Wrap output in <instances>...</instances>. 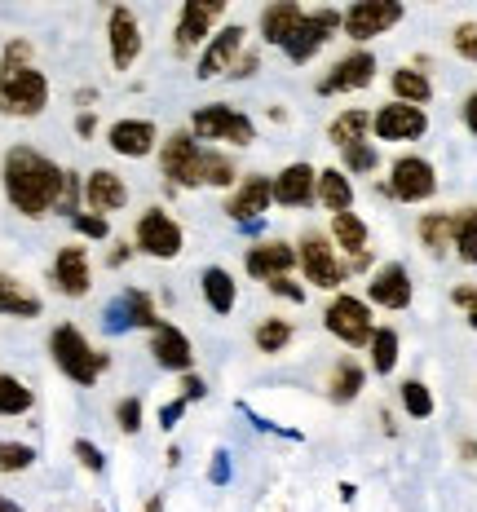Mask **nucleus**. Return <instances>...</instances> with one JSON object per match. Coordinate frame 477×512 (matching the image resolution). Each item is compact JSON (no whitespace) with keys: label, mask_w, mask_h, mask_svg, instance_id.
<instances>
[{"label":"nucleus","mask_w":477,"mask_h":512,"mask_svg":"<svg viewBox=\"0 0 477 512\" xmlns=\"http://www.w3.org/2000/svg\"><path fill=\"white\" fill-rule=\"evenodd\" d=\"M221 14H226V5H221V0H186L182 18H177V49L190 53L199 40L208 36V27L217 23Z\"/></svg>","instance_id":"a211bd4d"},{"label":"nucleus","mask_w":477,"mask_h":512,"mask_svg":"<svg viewBox=\"0 0 477 512\" xmlns=\"http://www.w3.org/2000/svg\"><path fill=\"white\" fill-rule=\"evenodd\" d=\"M305 18V9L301 5H292V0H274V5H265V14H261V36H265V45H288L292 40V31L296 23Z\"/></svg>","instance_id":"a878e982"},{"label":"nucleus","mask_w":477,"mask_h":512,"mask_svg":"<svg viewBox=\"0 0 477 512\" xmlns=\"http://www.w3.org/2000/svg\"><path fill=\"white\" fill-rule=\"evenodd\" d=\"M0 314H9V318H40V296H31L18 279L0 274Z\"/></svg>","instance_id":"c85d7f7f"},{"label":"nucleus","mask_w":477,"mask_h":512,"mask_svg":"<svg viewBox=\"0 0 477 512\" xmlns=\"http://www.w3.org/2000/svg\"><path fill=\"white\" fill-rule=\"evenodd\" d=\"M394 98L398 102H407V106H420L424 111V102L433 98V84H429V76L424 71H416V67H402V71H394Z\"/></svg>","instance_id":"7c9ffc66"},{"label":"nucleus","mask_w":477,"mask_h":512,"mask_svg":"<svg viewBox=\"0 0 477 512\" xmlns=\"http://www.w3.org/2000/svg\"><path fill=\"white\" fill-rule=\"evenodd\" d=\"M367 296H371V305H380V309H407L411 305V274H407V265H402V261L380 265V270L371 274V283H367Z\"/></svg>","instance_id":"4468645a"},{"label":"nucleus","mask_w":477,"mask_h":512,"mask_svg":"<svg viewBox=\"0 0 477 512\" xmlns=\"http://www.w3.org/2000/svg\"><path fill=\"white\" fill-rule=\"evenodd\" d=\"M394 367H398V332L394 327H376V336H371V371L389 376Z\"/></svg>","instance_id":"c9c22d12"},{"label":"nucleus","mask_w":477,"mask_h":512,"mask_svg":"<svg viewBox=\"0 0 477 512\" xmlns=\"http://www.w3.org/2000/svg\"><path fill=\"white\" fill-rule=\"evenodd\" d=\"M376 164H380L376 146H367V142L345 146V168H349V173H371V168H376Z\"/></svg>","instance_id":"79ce46f5"},{"label":"nucleus","mask_w":477,"mask_h":512,"mask_svg":"<svg viewBox=\"0 0 477 512\" xmlns=\"http://www.w3.org/2000/svg\"><path fill=\"white\" fill-rule=\"evenodd\" d=\"M318 204L332 212V217L354 208V186H349L345 168H323V173H318Z\"/></svg>","instance_id":"bb28decb"},{"label":"nucleus","mask_w":477,"mask_h":512,"mask_svg":"<svg viewBox=\"0 0 477 512\" xmlns=\"http://www.w3.org/2000/svg\"><path fill=\"white\" fill-rule=\"evenodd\" d=\"M451 301L460 305V309H469V327L477 332V287H455V292H451Z\"/></svg>","instance_id":"de8ad7c7"},{"label":"nucleus","mask_w":477,"mask_h":512,"mask_svg":"<svg viewBox=\"0 0 477 512\" xmlns=\"http://www.w3.org/2000/svg\"><path fill=\"white\" fill-rule=\"evenodd\" d=\"M62 186H67V173L31 146H14L5 155V195L23 217H45L49 208H58Z\"/></svg>","instance_id":"f257e3e1"},{"label":"nucleus","mask_w":477,"mask_h":512,"mask_svg":"<svg viewBox=\"0 0 477 512\" xmlns=\"http://www.w3.org/2000/svg\"><path fill=\"white\" fill-rule=\"evenodd\" d=\"M76 204H80V181H76V173H67V186H62V199H58V208L76 217Z\"/></svg>","instance_id":"09e8293b"},{"label":"nucleus","mask_w":477,"mask_h":512,"mask_svg":"<svg viewBox=\"0 0 477 512\" xmlns=\"http://www.w3.org/2000/svg\"><path fill=\"white\" fill-rule=\"evenodd\" d=\"M398 393H402V407H407L411 420H429V415H433V393L424 389L420 380H402Z\"/></svg>","instance_id":"58836bf2"},{"label":"nucleus","mask_w":477,"mask_h":512,"mask_svg":"<svg viewBox=\"0 0 477 512\" xmlns=\"http://www.w3.org/2000/svg\"><path fill=\"white\" fill-rule=\"evenodd\" d=\"M76 460L84 464V468H89V473H102V451H98V446H93V442H84V437H80V442H76Z\"/></svg>","instance_id":"49530a36"},{"label":"nucleus","mask_w":477,"mask_h":512,"mask_svg":"<svg viewBox=\"0 0 477 512\" xmlns=\"http://www.w3.org/2000/svg\"><path fill=\"white\" fill-rule=\"evenodd\" d=\"M270 292H274V296H283V301H296V305L305 301V287H296L292 279H274V283H270Z\"/></svg>","instance_id":"8fccbe9b"},{"label":"nucleus","mask_w":477,"mask_h":512,"mask_svg":"<svg viewBox=\"0 0 477 512\" xmlns=\"http://www.w3.org/2000/svg\"><path fill=\"white\" fill-rule=\"evenodd\" d=\"M115 420H120L124 433H137V429H142V402H137V398H124L120 407H115Z\"/></svg>","instance_id":"c03bdc74"},{"label":"nucleus","mask_w":477,"mask_h":512,"mask_svg":"<svg viewBox=\"0 0 477 512\" xmlns=\"http://www.w3.org/2000/svg\"><path fill=\"white\" fill-rule=\"evenodd\" d=\"M151 354H155V362L164 371H190V362H195V349H190V340L177 332V327H168V323L155 327Z\"/></svg>","instance_id":"393cba45"},{"label":"nucleus","mask_w":477,"mask_h":512,"mask_svg":"<svg viewBox=\"0 0 477 512\" xmlns=\"http://www.w3.org/2000/svg\"><path fill=\"white\" fill-rule=\"evenodd\" d=\"M31 402H36V393H31L23 380L0 376V415H23V411H31Z\"/></svg>","instance_id":"e433bc0d"},{"label":"nucleus","mask_w":477,"mask_h":512,"mask_svg":"<svg viewBox=\"0 0 477 512\" xmlns=\"http://www.w3.org/2000/svg\"><path fill=\"white\" fill-rule=\"evenodd\" d=\"M243 36H248V31H243L239 23H235V27H221L217 36L208 40V49H204V58H199V71H195V76H199V80H212V76H221V71L239 67Z\"/></svg>","instance_id":"2eb2a0df"},{"label":"nucleus","mask_w":477,"mask_h":512,"mask_svg":"<svg viewBox=\"0 0 477 512\" xmlns=\"http://www.w3.org/2000/svg\"><path fill=\"white\" fill-rule=\"evenodd\" d=\"M464 124H469V133L477 137V89L464 98Z\"/></svg>","instance_id":"5fc2aeb1"},{"label":"nucleus","mask_w":477,"mask_h":512,"mask_svg":"<svg viewBox=\"0 0 477 512\" xmlns=\"http://www.w3.org/2000/svg\"><path fill=\"white\" fill-rule=\"evenodd\" d=\"M451 243H455V252H460V261H464V265H477V208L455 212Z\"/></svg>","instance_id":"f704fd0d"},{"label":"nucleus","mask_w":477,"mask_h":512,"mask_svg":"<svg viewBox=\"0 0 477 512\" xmlns=\"http://www.w3.org/2000/svg\"><path fill=\"white\" fill-rule=\"evenodd\" d=\"M341 27H345L341 9H314V14H305L301 23H296V31H292L288 45H283V53H288L292 62H310L314 53L323 49Z\"/></svg>","instance_id":"0eeeda50"},{"label":"nucleus","mask_w":477,"mask_h":512,"mask_svg":"<svg viewBox=\"0 0 477 512\" xmlns=\"http://www.w3.org/2000/svg\"><path fill=\"white\" fill-rule=\"evenodd\" d=\"M182 411H186V398H177V402H168L164 411H159V424H164V429H173L177 420H182Z\"/></svg>","instance_id":"3c124183"},{"label":"nucleus","mask_w":477,"mask_h":512,"mask_svg":"<svg viewBox=\"0 0 477 512\" xmlns=\"http://www.w3.org/2000/svg\"><path fill=\"white\" fill-rule=\"evenodd\" d=\"M274 204V181L270 177H248L235 195L226 199V217L235 221H257L265 208Z\"/></svg>","instance_id":"412c9836"},{"label":"nucleus","mask_w":477,"mask_h":512,"mask_svg":"<svg viewBox=\"0 0 477 512\" xmlns=\"http://www.w3.org/2000/svg\"><path fill=\"white\" fill-rule=\"evenodd\" d=\"M226 477H230V455H226V451H217V455H212V482L226 486Z\"/></svg>","instance_id":"603ef678"},{"label":"nucleus","mask_w":477,"mask_h":512,"mask_svg":"<svg viewBox=\"0 0 477 512\" xmlns=\"http://www.w3.org/2000/svg\"><path fill=\"white\" fill-rule=\"evenodd\" d=\"M204 301L212 305V314H230L235 309V279L221 265L204 270Z\"/></svg>","instance_id":"72a5a7b5"},{"label":"nucleus","mask_w":477,"mask_h":512,"mask_svg":"<svg viewBox=\"0 0 477 512\" xmlns=\"http://www.w3.org/2000/svg\"><path fill=\"white\" fill-rule=\"evenodd\" d=\"M451 45L464 62H477V23H460L451 31Z\"/></svg>","instance_id":"37998d69"},{"label":"nucleus","mask_w":477,"mask_h":512,"mask_svg":"<svg viewBox=\"0 0 477 512\" xmlns=\"http://www.w3.org/2000/svg\"><path fill=\"white\" fill-rule=\"evenodd\" d=\"M36 464V451L27 442H0V473H23Z\"/></svg>","instance_id":"ea45409f"},{"label":"nucleus","mask_w":477,"mask_h":512,"mask_svg":"<svg viewBox=\"0 0 477 512\" xmlns=\"http://www.w3.org/2000/svg\"><path fill=\"white\" fill-rule=\"evenodd\" d=\"M53 283H58V292L67 296H84L93 283V270H89V252L84 248H62L53 256Z\"/></svg>","instance_id":"5701e85b"},{"label":"nucleus","mask_w":477,"mask_h":512,"mask_svg":"<svg viewBox=\"0 0 477 512\" xmlns=\"http://www.w3.org/2000/svg\"><path fill=\"white\" fill-rule=\"evenodd\" d=\"M76 128H80V137H89V133H93V115H80Z\"/></svg>","instance_id":"6e6d98bb"},{"label":"nucleus","mask_w":477,"mask_h":512,"mask_svg":"<svg viewBox=\"0 0 477 512\" xmlns=\"http://www.w3.org/2000/svg\"><path fill=\"white\" fill-rule=\"evenodd\" d=\"M252 340H257L261 354H279V349H288V340H292V323H283V318H265Z\"/></svg>","instance_id":"4c0bfd02"},{"label":"nucleus","mask_w":477,"mask_h":512,"mask_svg":"<svg viewBox=\"0 0 477 512\" xmlns=\"http://www.w3.org/2000/svg\"><path fill=\"white\" fill-rule=\"evenodd\" d=\"M323 323H327V332L341 340V345H349V349L371 345V336H376V323H371L367 301H358V296H349V292L336 296V301L327 305Z\"/></svg>","instance_id":"39448f33"},{"label":"nucleus","mask_w":477,"mask_h":512,"mask_svg":"<svg viewBox=\"0 0 477 512\" xmlns=\"http://www.w3.org/2000/svg\"><path fill=\"white\" fill-rule=\"evenodd\" d=\"M416 230H420V243H424V248H429L433 256H442V252L451 248V230H455V217H451V212H424Z\"/></svg>","instance_id":"2f4dec72"},{"label":"nucleus","mask_w":477,"mask_h":512,"mask_svg":"<svg viewBox=\"0 0 477 512\" xmlns=\"http://www.w3.org/2000/svg\"><path fill=\"white\" fill-rule=\"evenodd\" d=\"M332 239H336V248H345L349 256H367V226H363V217L358 212H341V217H332Z\"/></svg>","instance_id":"c756f323"},{"label":"nucleus","mask_w":477,"mask_h":512,"mask_svg":"<svg viewBox=\"0 0 477 512\" xmlns=\"http://www.w3.org/2000/svg\"><path fill=\"white\" fill-rule=\"evenodd\" d=\"M76 230L89 234V239H106V217H93V212H76Z\"/></svg>","instance_id":"a18cd8bd"},{"label":"nucleus","mask_w":477,"mask_h":512,"mask_svg":"<svg viewBox=\"0 0 477 512\" xmlns=\"http://www.w3.org/2000/svg\"><path fill=\"white\" fill-rule=\"evenodd\" d=\"M190 128H195V137H204V142H226V146H252L257 142L252 120L243 111H235V106H226V102L199 106Z\"/></svg>","instance_id":"20e7f679"},{"label":"nucleus","mask_w":477,"mask_h":512,"mask_svg":"<svg viewBox=\"0 0 477 512\" xmlns=\"http://www.w3.org/2000/svg\"><path fill=\"white\" fill-rule=\"evenodd\" d=\"M460 455H464V460H477V442H464V446H460Z\"/></svg>","instance_id":"4d7b16f0"},{"label":"nucleus","mask_w":477,"mask_h":512,"mask_svg":"<svg viewBox=\"0 0 477 512\" xmlns=\"http://www.w3.org/2000/svg\"><path fill=\"white\" fill-rule=\"evenodd\" d=\"M182 398H186V402H199V398H204V380H199V376H186Z\"/></svg>","instance_id":"864d4df0"},{"label":"nucleus","mask_w":477,"mask_h":512,"mask_svg":"<svg viewBox=\"0 0 477 512\" xmlns=\"http://www.w3.org/2000/svg\"><path fill=\"white\" fill-rule=\"evenodd\" d=\"M424 128H429V115L407 102H389L371 115V133L380 142H416V137H424Z\"/></svg>","instance_id":"9b49d317"},{"label":"nucleus","mask_w":477,"mask_h":512,"mask_svg":"<svg viewBox=\"0 0 477 512\" xmlns=\"http://www.w3.org/2000/svg\"><path fill=\"white\" fill-rule=\"evenodd\" d=\"M84 199H89V208L98 212H120L129 204V186H124L120 173H111V168H93L89 177H84Z\"/></svg>","instance_id":"aec40b11"},{"label":"nucleus","mask_w":477,"mask_h":512,"mask_svg":"<svg viewBox=\"0 0 477 512\" xmlns=\"http://www.w3.org/2000/svg\"><path fill=\"white\" fill-rule=\"evenodd\" d=\"M402 14H407V9H402L398 0H358V5L345 9V36L376 40V36H385L389 27H398Z\"/></svg>","instance_id":"1a4fd4ad"},{"label":"nucleus","mask_w":477,"mask_h":512,"mask_svg":"<svg viewBox=\"0 0 477 512\" xmlns=\"http://www.w3.org/2000/svg\"><path fill=\"white\" fill-rule=\"evenodd\" d=\"M204 181L208 186H230V181H235V164H230L226 155L204 151Z\"/></svg>","instance_id":"a19ab883"},{"label":"nucleus","mask_w":477,"mask_h":512,"mask_svg":"<svg viewBox=\"0 0 477 512\" xmlns=\"http://www.w3.org/2000/svg\"><path fill=\"white\" fill-rule=\"evenodd\" d=\"M296 261H301L305 279H310L314 287H327V292H336V287L345 283V274H349V265L336 256V248L323 239V234H314V230L301 239V252H296Z\"/></svg>","instance_id":"423d86ee"},{"label":"nucleus","mask_w":477,"mask_h":512,"mask_svg":"<svg viewBox=\"0 0 477 512\" xmlns=\"http://www.w3.org/2000/svg\"><path fill=\"white\" fill-rule=\"evenodd\" d=\"M49 106V80L31 67V45L27 40H9L5 62H0V111L31 120Z\"/></svg>","instance_id":"f03ea898"},{"label":"nucleus","mask_w":477,"mask_h":512,"mask_svg":"<svg viewBox=\"0 0 477 512\" xmlns=\"http://www.w3.org/2000/svg\"><path fill=\"white\" fill-rule=\"evenodd\" d=\"M318 199V173L310 164H288L274 177V204L283 208H310Z\"/></svg>","instance_id":"dca6fc26"},{"label":"nucleus","mask_w":477,"mask_h":512,"mask_svg":"<svg viewBox=\"0 0 477 512\" xmlns=\"http://www.w3.org/2000/svg\"><path fill=\"white\" fill-rule=\"evenodd\" d=\"M106 142H111V151H115V155H124V159H142V155H151V151H155L159 128H155L151 120H120V124H111Z\"/></svg>","instance_id":"6ab92c4d"},{"label":"nucleus","mask_w":477,"mask_h":512,"mask_svg":"<svg viewBox=\"0 0 477 512\" xmlns=\"http://www.w3.org/2000/svg\"><path fill=\"white\" fill-rule=\"evenodd\" d=\"M385 190L394 199H402V204H424V199H433V190H438V173H433L429 159L402 155V159H394V168H389Z\"/></svg>","instance_id":"6e6552de"},{"label":"nucleus","mask_w":477,"mask_h":512,"mask_svg":"<svg viewBox=\"0 0 477 512\" xmlns=\"http://www.w3.org/2000/svg\"><path fill=\"white\" fill-rule=\"evenodd\" d=\"M363 380H367V371L358 367L354 358H341L332 367V380H327V398L332 402H354L358 393H363Z\"/></svg>","instance_id":"cd10ccee"},{"label":"nucleus","mask_w":477,"mask_h":512,"mask_svg":"<svg viewBox=\"0 0 477 512\" xmlns=\"http://www.w3.org/2000/svg\"><path fill=\"white\" fill-rule=\"evenodd\" d=\"M0 512H23V508H18L14 499H0Z\"/></svg>","instance_id":"13d9d810"},{"label":"nucleus","mask_w":477,"mask_h":512,"mask_svg":"<svg viewBox=\"0 0 477 512\" xmlns=\"http://www.w3.org/2000/svg\"><path fill=\"white\" fill-rule=\"evenodd\" d=\"M49 354H53V362H58L62 376L76 380V384H98V376L106 371V358L93 354V345L80 336V327H71V323L53 327Z\"/></svg>","instance_id":"7ed1b4c3"},{"label":"nucleus","mask_w":477,"mask_h":512,"mask_svg":"<svg viewBox=\"0 0 477 512\" xmlns=\"http://www.w3.org/2000/svg\"><path fill=\"white\" fill-rule=\"evenodd\" d=\"M296 265V252L288 248V243H257V248L248 252V274L252 279H265V283H274V279H288V270Z\"/></svg>","instance_id":"b1692460"},{"label":"nucleus","mask_w":477,"mask_h":512,"mask_svg":"<svg viewBox=\"0 0 477 512\" xmlns=\"http://www.w3.org/2000/svg\"><path fill=\"white\" fill-rule=\"evenodd\" d=\"M124 327H159V314L146 292H124L106 309V332H124Z\"/></svg>","instance_id":"4be33fe9"},{"label":"nucleus","mask_w":477,"mask_h":512,"mask_svg":"<svg viewBox=\"0 0 477 512\" xmlns=\"http://www.w3.org/2000/svg\"><path fill=\"white\" fill-rule=\"evenodd\" d=\"M137 248L146 256H159V261H173L182 252V226L159 208L142 212V221H137Z\"/></svg>","instance_id":"f8f14e48"},{"label":"nucleus","mask_w":477,"mask_h":512,"mask_svg":"<svg viewBox=\"0 0 477 512\" xmlns=\"http://www.w3.org/2000/svg\"><path fill=\"white\" fill-rule=\"evenodd\" d=\"M106 31H111V62L120 71H129L137 62V53H142V27H137L133 9L115 5L111 9V23H106Z\"/></svg>","instance_id":"f3484780"},{"label":"nucleus","mask_w":477,"mask_h":512,"mask_svg":"<svg viewBox=\"0 0 477 512\" xmlns=\"http://www.w3.org/2000/svg\"><path fill=\"white\" fill-rule=\"evenodd\" d=\"M376 80V58L367 49H354L349 58H341L323 80H318V93L332 98V93H354V89H367Z\"/></svg>","instance_id":"ddd939ff"},{"label":"nucleus","mask_w":477,"mask_h":512,"mask_svg":"<svg viewBox=\"0 0 477 512\" xmlns=\"http://www.w3.org/2000/svg\"><path fill=\"white\" fill-rule=\"evenodd\" d=\"M159 164H164V177L177 181V186H204V146H199L190 133L168 137Z\"/></svg>","instance_id":"9d476101"},{"label":"nucleus","mask_w":477,"mask_h":512,"mask_svg":"<svg viewBox=\"0 0 477 512\" xmlns=\"http://www.w3.org/2000/svg\"><path fill=\"white\" fill-rule=\"evenodd\" d=\"M371 128V115L367 111H358V106H349V111H341L332 120V128H327V137H332V146H354V142H363V133Z\"/></svg>","instance_id":"473e14b6"}]
</instances>
